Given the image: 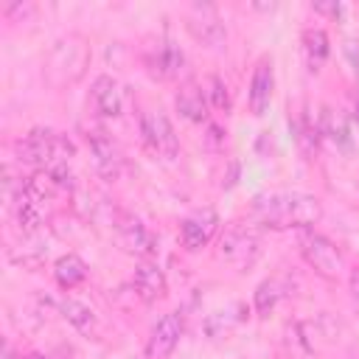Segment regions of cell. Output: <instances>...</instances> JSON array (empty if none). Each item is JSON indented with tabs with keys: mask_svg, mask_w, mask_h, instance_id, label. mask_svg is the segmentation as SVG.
Instances as JSON below:
<instances>
[{
	"mask_svg": "<svg viewBox=\"0 0 359 359\" xmlns=\"http://www.w3.org/2000/svg\"><path fill=\"white\" fill-rule=\"evenodd\" d=\"M250 216L258 224L283 230V227H300L309 230L311 224H317L323 219V205L317 196L311 194H300V191H272V194H261L255 196Z\"/></svg>",
	"mask_w": 359,
	"mask_h": 359,
	"instance_id": "1",
	"label": "cell"
},
{
	"mask_svg": "<svg viewBox=\"0 0 359 359\" xmlns=\"http://www.w3.org/2000/svg\"><path fill=\"white\" fill-rule=\"evenodd\" d=\"M76 154V146L67 135L53 129H31L17 143V160L36 165V171H48L62 188L70 185V160Z\"/></svg>",
	"mask_w": 359,
	"mask_h": 359,
	"instance_id": "2",
	"label": "cell"
},
{
	"mask_svg": "<svg viewBox=\"0 0 359 359\" xmlns=\"http://www.w3.org/2000/svg\"><path fill=\"white\" fill-rule=\"evenodd\" d=\"M90 65V45L81 34H67L53 42L45 56V81L56 90L76 84Z\"/></svg>",
	"mask_w": 359,
	"mask_h": 359,
	"instance_id": "3",
	"label": "cell"
},
{
	"mask_svg": "<svg viewBox=\"0 0 359 359\" xmlns=\"http://www.w3.org/2000/svg\"><path fill=\"white\" fill-rule=\"evenodd\" d=\"M300 252H303V258L309 261V266L317 275H323L328 280L342 278V272H345V255L325 236H320L314 230H303L300 233Z\"/></svg>",
	"mask_w": 359,
	"mask_h": 359,
	"instance_id": "4",
	"label": "cell"
},
{
	"mask_svg": "<svg viewBox=\"0 0 359 359\" xmlns=\"http://www.w3.org/2000/svg\"><path fill=\"white\" fill-rule=\"evenodd\" d=\"M140 132H143V143L154 154H160L165 160L177 157L180 140H177V132H174V126H171V121H168L165 112H160V109H143L140 112Z\"/></svg>",
	"mask_w": 359,
	"mask_h": 359,
	"instance_id": "5",
	"label": "cell"
},
{
	"mask_svg": "<svg viewBox=\"0 0 359 359\" xmlns=\"http://www.w3.org/2000/svg\"><path fill=\"white\" fill-rule=\"evenodd\" d=\"M185 25H188L191 36L196 42L208 45V48H222L224 39H227V28H224V22L219 20V14L210 3H194Z\"/></svg>",
	"mask_w": 359,
	"mask_h": 359,
	"instance_id": "6",
	"label": "cell"
},
{
	"mask_svg": "<svg viewBox=\"0 0 359 359\" xmlns=\"http://www.w3.org/2000/svg\"><path fill=\"white\" fill-rule=\"evenodd\" d=\"M216 230H219V216H216V210H213V208H199V210H194L191 216H185L182 224H180L182 247L191 250V252H196V250H202V247L216 236Z\"/></svg>",
	"mask_w": 359,
	"mask_h": 359,
	"instance_id": "7",
	"label": "cell"
},
{
	"mask_svg": "<svg viewBox=\"0 0 359 359\" xmlns=\"http://www.w3.org/2000/svg\"><path fill=\"white\" fill-rule=\"evenodd\" d=\"M182 337V314L180 311H168L157 320V325L151 328L149 334V342H146V359H165L171 356V351L177 348Z\"/></svg>",
	"mask_w": 359,
	"mask_h": 359,
	"instance_id": "8",
	"label": "cell"
},
{
	"mask_svg": "<svg viewBox=\"0 0 359 359\" xmlns=\"http://www.w3.org/2000/svg\"><path fill=\"white\" fill-rule=\"evenodd\" d=\"M115 233H118V241H121V247H123L126 252H135V255H140V258H149V255H154V250H157V238L149 233V227H146L140 219L129 216V213H121V216H118Z\"/></svg>",
	"mask_w": 359,
	"mask_h": 359,
	"instance_id": "9",
	"label": "cell"
},
{
	"mask_svg": "<svg viewBox=\"0 0 359 359\" xmlns=\"http://www.w3.org/2000/svg\"><path fill=\"white\" fill-rule=\"evenodd\" d=\"M87 143H90V151H93V160H95L98 174H104L107 180H115L121 174V163H123L118 143L101 126L87 129Z\"/></svg>",
	"mask_w": 359,
	"mask_h": 359,
	"instance_id": "10",
	"label": "cell"
},
{
	"mask_svg": "<svg viewBox=\"0 0 359 359\" xmlns=\"http://www.w3.org/2000/svg\"><path fill=\"white\" fill-rule=\"evenodd\" d=\"M90 109L98 115V118H118L121 109H123V101H121V84L112 79V76H95L93 87H90Z\"/></svg>",
	"mask_w": 359,
	"mask_h": 359,
	"instance_id": "11",
	"label": "cell"
},
{
	"mask_svg": "<svg viewBox=\"0 0 359 359\" xmlns=\"http://www.w3.org/2000/svg\"><path fill=\"white\" fill-rule=\"evenodd\" d=\"M272 87H275V70H272V56H261L255 70H252V79H250V112L252 115H264L269 109V101H272Z\"/></svg>",
	"mask_w": 359,
	"mask_h": 359,
	"instance_id": "12",
	"label": "cell"
},
{
	"mask_svg": "<svg viewBox=\"0 0 359 359\" xmlns=\"http://www.w3.org/2000/svg\"><path fill=\"white\" fill-rule=\"evenodd\" d=\"M174 104H177V112H180L185 121H191V123H205V121H208V107H210V101H208L202 84H196V81H182L180 90H177Z\"/></svg>",
	"mask_w": 359,
	"mask_h": 359,
	"instance_id": "13",
	"label": "cell"
},
{
	"mask_svg": "<svg viewBox=\"0 0 359 359\" xmlns=\"http://www.w3.org/2000/svg\"><path fill=\"white\" fill-rule=\"evenodd\" d=\"M255 255H258V238L250 230L233 227L222 236V258L224 261H230L236 266H244V264H252Z\"/></svg>",
	"mask_w": 359,
	"mask_h": 359,
	"instance_id": "14",
	"label": "cell"
},
{
	"mask_svg": "<svg viewBox=\"0 0 359 359\" xmlns=\"http://www.w3.org/2000/svg\"><path fill=\"white\" fill-rule=\"evenodd\" d=\"M135 294L143 300V303H157L165 297L168 292V283H165V275L157 264L151 261H140L137 269H135Z\"/></svg>",
	"mask_w": 359,
	"mask_h": 359,
	"instance_id": "15",
	"label": "cell"
},
{
	"mask_svg": "<svg viewBox=\"0 0 359 359\" xmlns=\"http://www.w3.org/2000/svg\"><path fill=\"white\" fill-rule=\"evenodd\" d=\"M146 65H149V70H151L154 79L171 81V79H177V76L182 73V67H185V53H182L174 42H163V45L146 59Z\"/></svg>",
	"mask_w": 359,
	"mask_h": 359,
	"instance_id": "16",
	"label": "cell"
},
{
	"mask_svg": "<svg viewBox=\"0 0 359 359\" xmlns=\"http://www.w3.org/2000/svg\"><path fill=\"white\" fill-rule=\"evenodd\" d=\"M14 216H17V224L22 227V233H36L45 224V202L34 199L25 188H20V194L14 199Z\"/></svg>",
	"mask_w": 359,
	"mask_h": 359,
	"instance_id": "17",
	"label": "cell"
},
{
	"mask_svg": "<svg viewBox=\"0 0 359 359\" xmlns=\"http://www.w3.org/2000/svg\"><path fill=\"white\" fill-rule=\"evenodd\" d=\"M53 278L62 289H73L87 278V264L76 252H67L53 264Z\"/></svg>",
	"mask_w": 359,
	"mask_h": 359,
	"instance_id": "18",
	"label": "cell"
},
{
	"mask_svg": "<svg viewBox=\"0 0 359 359\" xmlns=\"http://www.w3.org/2000/svg\"><path fill=\"white\" fill-rule=\"evenodd\" d=\"M59 309H62V317H65L76 331H81V334H87V337L95 334V328H98L95 314H93L84 303H79V300H62Z\"/></svg>",
	"mask_w": 359,
	"mask_h": 359,
	"instance_id": "19",
	"label": "cell"
},
{
	"mask_svg": "<svg viewBox=\"0 0 359 359\" xmlns=\"http://www.w3.org/2000/svg\"><path fill=\"white\" fill-rule=\"evenodd\" d=\"M303 50H306V62H309V70H320V65L325 62L328 56V36L323 28H306L303 31Z\"/></svg>",
	"mask_w": 359,
	"mask_h": 359,
	"instance_id": "20",
	"label": "cell"
},
{
	"mask_svg": "<svg viewBox=\"0 0 359 359\" xmlns=\"http://www.w3.org/2000/svg\"><path fill=\"white\" fill-rule=\"evenodd\" d=\"M323 132H325L337 146H342V149L351 146V135H348L345 118L337 115V112H331V109H323Z\"/></svg>",
	"mask_w": 359,
	"mask_h": 359,
	"instance_id": "21",
	"label": "cell"
},
{
	"mask_svg": "<svg viewBox=\"0 0 359 359\" xmlns=\"http://www.w3.org/2000/svg\"><path fill=\"white\" fill-rule=\"evenodd\" d=\"M278 297H280V286H278L275 280H264V283L255 289V311H258L261 317H266V314L275 309Z\"/></svg>",
	"mask_w": 359,
	"mask_h": 359,
	"instance_id": "22",
	"label": "cell"
},
{
	"mask_svg": "<svg viewBox=\"0 0 359 359\" xmlns=\"http://www.w3.org/2000/svg\"><path fill=\"white\" fill-rule=\"evenodd\" d=\"M205 95H208V101L216 107V109H227V90H224V84H222V79L219 76H210L208 79V90H205Z\"/></svg>",
	"mask_w": 359,
	"mask_h": 359,
	"instance_id": "23",
	"label": "cell"
},
{
	"mask_svg": "<svg viewBox=\"0 0 359 359\" xmlns=\"http://www.w3.org/2000/svg\"><path fill=\"white\" fill-rule=\"evenodd\" d=\"M342 56L348 59V65H351L353 73L359 76V36H345V42H342Z\"/></svg>",
	"mask_w": 359,
	"mask_h": 359,
	"instance_id": "24",
	"label": "cell"
},
{
	"mask_svg": "<svg viewBox=\"0 0 359 359\" xmlns=\"http://www.w3.org/2000/svg\"><path fill=\"white\" fill-rule=\"evenodd\" d=\"M311 11H317V14H331V17H339V14H342V6H339V3H311Z\"/></svg>",
	"mask_w": 359,
	"mask_h": 359,
	"instance_id": "25",
	"label": "cell"
},
{
	"mask_svg": "<svg viewBox=\"0 0 359 359\" xmlns=\"http://www.w3.org/2000/svg\"><path fill=\"white\" fill-rule=\"evenodd\" d=\"M351 294H353V303L359 306V269H351Z\"/></svg>",
	"mask_w": 359,
	"mask_h": 359,
	"instance_id": "26",
	"label": "cell"
},
{
	"mask_svg": "<svg viewBox=\"0 0 359 359\" xmlns=\"http://www.w3.org/2000/svg\"><path fill=\"white\" fill-rule=\"evenodd\" d=\"M353 115H356V121H359V93L353 95Z\"/></svg>",
	"mask_w": 359,
	"mask_h": 359,
	"instance_id": "27",
	"label": "cell"
},
{
	"mask_svg": "<svg viewBox=\"0 0 359 359\" xmlns=\"http://www.w3.org/2000/svg\"><path fill=\"white\" fill-rule=\"evenodd\" d=\"M22 359H48V356H45V353H25Z\"/></svg>",
	"mask_w": 359,
	"mask_h": 359,
	"instance_id": "28",
	"label": "cell"
},
{
	"mask_svg": "<svg viewBox=\"0 0 359 359\" xmlns=\"http://www.w3.org/2000/svg\"><path fill=\"white\" fill-rule=\"evenodd\" d=\"M348 359H356V356H348Z\"/></svg>",
	"mask_w": 359,
	"mask_h": 359,
	"instance_id": "29",
	"label": "cell"
}]
</instances>
